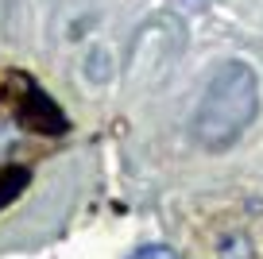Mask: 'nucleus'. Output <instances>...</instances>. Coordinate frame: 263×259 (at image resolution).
I'll return each instance as SVG.
<instances>
[{"label": "nucleus", "mask_w": 263, "mask_h": 259, "mask_svg": "<svg viewBox=\"0 0 263 259\" xmlns=\"http://www.w3.org/2000/svg\"><path fill=\"white\" fill-rule=\"evenodd\" d=\"M259 113V78L248 62H224L209 78L194 108V139L205 151H224L248 132Z\"/></svg>", "instance_id": "1"}, {"label": "nucleus", "mask_w": 263, "mask_h": 259, "mask_svg": "<svg viewBox=\"0 0 263 259\" xmlns=\"http://www.w3.org/2000/svg\"><path fill=\"white\" fill-rule=\"evenodd\" d=\"M221 259H252V244L244 236H232V240L221 244Z\"/></svg>", "instance_id": "2"}, {"label": "nucleus", "mask_w": 263, "mask_h": 259, "mask_svg": "<svg viewBox=\"0 0 263 259\" xmlns=\"http://www.w3.org/2000/svg\"><path fill=\"white\" fill-rule=\"evenodd\" d=\"M128 259H178V251L166 248V244H143V248H136Z\"/></svg>", "instance_id": "3"}, {"label": "nucleus", "mask_w": 263, "mask_h": 259, "mask_svg": "<svg viewBox=\"0 0 263 259\" xmlns=\"http://www.w3.org/2000/svg\"><path fill=\"white\" fill-rule=\"evenodd\" d=\"M108 78V54L105 50H93L89 58V81H105Z\"/></svg>", "instance_id": "4"}, {"label": "nucleus", "mask_w": 263, "mask_h": 259, "mask_svg": "<svg viewBox=\"0 0 263 259\" xmlns=\"http://www.w3.org/2000/svg\"><path fill=\"white\" fill-rule=\"evenodd\" d=\"M182 4H190V8H205L209 0H182Z\"/></svg>", "instance_id": "5"}]
</instances>
